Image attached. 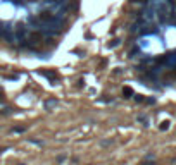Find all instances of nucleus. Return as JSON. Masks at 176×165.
Returning a JSON list of instances; mask_svg holds the SVG:
<instances>
[{
	"instance_id": "obj_5",
	"label": "nucleus",
	"mask_w": 176,
	"mask_h": 165,
	"mask_svg": "<svg viewBox=\"0 0 176 165\" xmlns=\"http://www.w3.org/2000/svg\"><path fill=\"white\" fill-rule=\"evenodd\" d=\"M123 95H124V98H131L133 96V90L130 86H126V88H123Z\"/></svg>"
},
{
	"instance_id": "obj_3",
	"label": "nucleus",
	"mask_w": 176,
	"mask_h": 165,
	"mask_svg": "<svg viewBox=\"0 0 176 165\" xmlns=\"http://www.w3.org/2000/svg\"><path fill=\"white\" fill-rule=\"evenodd\" d=\"M52 19H54V16H52L48 10H43V12L40 14V21H43V22H50Z\"/></svg>"
},
{
	"instance_id": "obj_1",
	"label": "nucleus",
	"mask_w": 176,
	"mask_h": 165,
	"mask_svg": "<svg viewBox=\"0 0 176 165\" xmlns=\"http://www.w3.org/2000/svg\"><path fill=\"white\" fill-rule=\"evenodd\" d=\"M26 40H28V47H36L43 41V35H41V31H31Z\"/></svg>"
},
{
	"instance_id": "obj_9",
	"label": "nucleus",
	"mask_w": 176,
	"mask_h": 165,
	"mask_svg": "<svg viewBox=\"0 0 176 165\" xmlns=\"http://www.w3.org/2000/svg\"><path fill=\"white\" fill-rule=\"evenodd\" d=\"M0 102H4V93L0 91Z\"/></svg>"
},
{
	"instance_id": "obj_4",
	"label": "nucleus",
	"mask_w": 176,
	"mask_h": 165,
	"mask_svg": "<svg viewBox=\"0 0 176 165\" xmlns=\"http://www.w3.org/2000/svg\"><path fill=\"white\" fill-rule=\"evenodd\" d=\"M40 74L47 76V77H48V79H52V81L59 79V74H57V72H54V71H40Z\"/></svg>"
},
{
	"instance_id": "obj_6",
	"label": "nucleus",
	"mask_w": 176,
	"mask_h": 165,
	"mask_svg": "<svg viewBox=\"0 0 176 165\" xmlns=\"http://www.w3.org/2000/svg\"><path fill=\"white\" fill-rule=\"evenodd\" d=\"M168 127H169V122H168V120H164V122L161 124V129H162V131H166Z\"/></svg>"
},
{
	"instance_id": "obj_8",
	"label": "nucleus",
	"mask_w": 176,
	"mask_h": 165,
	"mask_svg": "<svg viewBox=\"0 0 176 165\" xmlns=\"http://www.w3.org/2000/svg\"><path fill=\"white\" fill-rule=\"evenodd\" d=\"M24 129H26V127H16V129H14V131H16V132H22Z\"/></svg>"
},
{
	"instance_id": "obj_2",
	"label": "nucleus",
	"mask_w": 176,
	"mask_h": 165,
	"mask_svg": "<svg viewBox=\"0 0 176 165\" xmlns=\"http://www.w3.org/2000/svg\"><path fill=\"white\" fill-rule=\"evenodd\" d=\"M24 35H26V29H24V24L21 22L16 26V36L19 38V40H24Z\"/></svg>"
},
{
	"instance_id": "obj_7",
	"label": "nucleus",
	"mask_w": 176,
	"mask_h": 165,
	"mask_svg": "<svg viewBox=\"0 0 176 165\" xmlns=\"http://www.w3.org/2000/svg\"><path fill=\"white\" fill-rule=\"evenodd\" d=\"M135 100H137V102H143V96H142V95H135Z\"/></svg>"
},
{
	"instance_id": "obj_10",
	"label": "nucleus",
	"mask_w": 176,
	"mask_h": 165,
	"mask_svg": "<svg viewBox=\"0 0 176 165\" xmlns=\"http://www.w3.org/2000/svg\"><path fill=\"white\" fill-rule=\"evenodd\" d=\"M21 165H22V164H21Z\"/></svg>"
}]
</instances>
